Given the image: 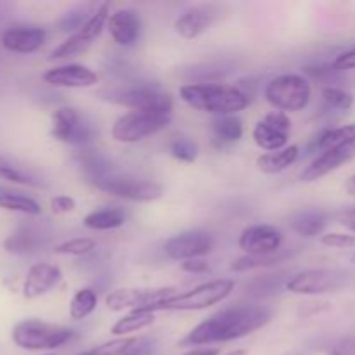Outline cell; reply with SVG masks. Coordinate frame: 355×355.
Masks as SVG:
<instances>
[{"label":"cell","instance_id":"1","mask_svg":"<svg viewBox=\"0 0 355 355\" xmlns=\"http://www.w3.org/2000/svg\"><path fill=\"white\" fill-rule=\"evenodd\" d=\"M272 309L263 305H232L215 312L191 329L180 347H203L239 340L267 326L272 319Z\"/></svg>","mask_w":355,"mask_h":355},{"label":"cell","instance_id":"13","mask_svg":"<svg viewBox=\"0 0 355 355\" xmlns=\"http://www.w3.org/2000/svg\"><path fill=\"white\" fill-rule=\"evenodd\" d=\"M284 234L279 227L270 224H255L246 227L239 236V248L252 257L272 255L281 252Z\"/></svg>","mask_w":355,"mask_h":355},{"label":"cell","instance_id":"14","mask_svg":"<svg viewBox=\"0 0 355 355\" xmlns=\"http://www.w3.org/2000/svg\"><path fill=\"white\" fill-rule=\"evenodd\" d=\"M291 130V120L283 111H272L266 114L253 128V141L259 148L274 153L286 148L288 135Z\"/></svg>","mask_w":355,"mask_h":355},{"label":"cell","instance_id":"28","mask_svg":"<svg viewBox=\"0 0 355 355\" xmlns=\"http://www.w3.org/2000/svg\"><path fill=\"white\" fill-rule=\"evenodd\" d=\"M211 130H214V137L220 148L222 146L236 144L243 137V121L236 114L214 118Z\"/></svg>","mask_w":355,"mask_h":355},{"label":"cell","instance_id":"44","mask_svg":"<svg viewBox=\"0 0 355 355\" xmlns=\"http://www.w3.org/2000/svg\"><path fill=\"white\" fill-rule=\"evenodd\" d=\"M333 66H335L338 71H349V69H355V47L342 52L340 55H336V59L333 61Z\"/></svg>","mask_w":355,"mask_h":355},{"label":"cell","instance_id":"19","mask_svg":"<svg viewBox=\"0 0 355 355\" xmlns=\"http://www.w3.org/2000/svg\"><path fill=\"white\" fill-rule=\"evenodd\" d=\"M44 82L61 89H89L97 83V75L94 69L83 64L55 66L44 73Z\"/></svg>","mask_w":355,"mask_h":355},{"label":"cell","instance_id":"48","mask_svg":"<svg viewBox=\"0 0 355 355\" xmlns=\"http://www.w3.org/2000/svg\"><path fill=\"white\" fill-rule=\"evenodd\" d=\"M184 355H220V349L218 347H198Z\"/></svg>","mask_w":355,"mask_h":355},{"label":"cell","instance_id":"26","mask_svg":"<svg viewBox=\"0 0 355 355\" xmlns=\"http://www.w3.org/2000/svg\"><path fill=\"white\" fill-rule=\"evenodd\" d=\"M76 159H78L80 166L83 168V172L87 173L90 180L103 179V177L111 175L113 172V166H111V162L104 155H101L96 149L83 148L82 151H78L76 155Z\"/></svg>","mask_w":355,"mask_h":355},{"label":"cell","instance_id":"27","mask_svg":"<svg viewBox=\"0 0 355 355\" xmlns=\"http://www.w3.org/2000/svg\"><path fill=\"white\" fill-rule=\"evenodd\" d=\"M290 279L291 277H288V272L257 276L250 281V284H246V293H248L250 297L255 298L272 297V295H276L281 288L286 286Z\"/></svg>","mask_w":355,"mask_h":355},{"label":"cell","instance_id":"50","mask_svg":"<svg viewBox=\"0 0 355 355\" xmlns=\"http://www.w3.org/2000/svg\"><path fill=\"white\" fill-rule=\"evenodd\" d=\"M225 355H246V350H232V352H229Z\"/></svg>","mask_w":355,"mask_h":355},{"label":"cell","instance_id":"33","mask_svg":"<svg viewBox=\"0 0 355 355\" xmlns=\"http://www.w3.org/2000/svg\"><path fill=\"white\" fill-rule=\"evenodd\" d=\"M97 309V293L92 288H82L73 295L69 302V318L75 321L89 318Z\"/></svg>","mask_w":355,"mask_h":355},{"label":"cell","instance_id":"22","mask_svg":"<svg viewBox=\"0 0 355 355\" xmlns=\"http://www.w3.org/2000/svg\"><path fill=\"white\" fill-rule=\"evenodd\" d=\"M107 30L111 38L121 47H132L137 44L142 31V21L137 10L120 9L107 19Z\"/></svg>","mask_w":355,"mask_h":355},{"label":"cell","instance_id":"39","mask_svg":"<svg viewBox=\"0 0 355 355\" xmlns=\"http://www.w3.org/2000/svg\"><path fill=\"white\" fill-rule=\"evenodd\" d=\"M135 340L137 338H132V336H127V338H114L106 343H101L97 347H92V349L85 350V352H82L80 355H121Z\"/></svg>","mask_w":355,"mask_h":355},{"label":"cell","instance_id":"42","mask_svg":"<svg viewBox=\"0 0 355 355\" xmlns=\"http://www.w3.org/2000/svg\"><path fill=\"white\" fill-rule=\"evenodd\" d=\"M75 200L71 196H66V194H59L51 200V210L54 215H66L75 210Z\"/></svg>","mask_w":355,"mask_h":355},{"label":"cell","instance_id":"4","mask_svg":"<svg viewBox=\"0 0 355 355\" xmlns=\"http://www.w3.org/2000/svg\"><path fill=\"white\" fill-rule=\"evenodd\" d=\"M236 283L232 279H214L207 281L203 284H198L193 290L184 291V293L175 295V297L168 298V300L162 302V304L155 305V307L146 309V312H163V311H203V309L217 305L224 302L229 295L234 291Z\"/></svg>","mask_w":355,"mask_h":355},{"label":"cell","instance_id":"18","mask_svg":"<svg viewBox=\"0 0 355 355\" xmlns=\"http://www.w3.org/2000/svg\"><path fill=\"white\" fill-rule=\"evenodd\" d=\"M355 156V141L349 142V144H343L340 148L329 149V151L321 153L307 168H304V172L300 173V179L304 182H315V180L322 179L328 173L335 172L340 166L349 163Z\"/></svg>","mask_w":355,"mask_h":355},{"label":"cell","instance_id":"37","mask_svg":"<svg viewBox=\"0 0 355 355\" xmlns=\"http://www.w3.org/2000/svg\"><path fill=\"white\" fill-rule=\"evenodd\" d=\"M170 153L179 162L193 163L200 155V148L191 137H177L170 142Z\"/></svg>","mask_w":355,"mask_h":355},{"label":"cell","instance_id":"34","mask_svg":"<svg viewBox=\"0 0 355 355\" xmlns=\"http://www.w3.org/2000/svg\"><path fill=\"white\" fill-rule=\"evenodd\" d=\"M291 253L290 252H277L272 253V255H263V257H252L246 255L241 257V259L234 260L231 266L232 272H246V270H253V269H262V267H270V266H277V263L284 262L286 259H290Z\"/></svg>","mask_w":355,"mask_h":355},{"label":"cell","instance_id":"29","mask_svg":"<svg viewBox=\"0 0 355 355\" xmlns=\"http://www.w3.org/2000/svg\"><path fill=\"white\" fill-rule=\"evenodd\" d=\"M355 141V125H345V127L328 128L315 137L312 142V149L319 153L329 151V149L340 148L343 144Z\"/></svg>","mask_w":355,"mask_h":355},{"label":"cell","instance_id":"5","mask_svg":"<svg viewBox=\"0 0 355 355\" xmlns=\"http://www.w3.org/2000/svg\"><path fill=\"white\" fill-rule=\"evenodd\" d=\"M312 89L307 78L295 73L276 76L266 87V99L270 106L283 113H297L311 103Z\"/></svg>","mask_w":355,"mask_h":355},{"label":"cell","instance_id":"10","mask_svg":"<svg viewBox=\"0 0 355 355\" xmlns=\"http://www.w3.org/2000/svg\"><path fill=\"white\" fill-rule=\"evenodd\" d=\"M175 288H121L111 291L106 297V307L111 312L121 311H146L149 307L162 304L168 298L175 297Z\"/></svg>","mask_w":355,"mask_h":355},{"label":"cell","instance_id":"49","mask_svg":"<svg viewBox=\"0 0 355 355\" xmlns=\"http://www.w3.org/2000/svg\"><path fill=\"white\" fill-rule=\"evenodd\" d=\"M345 189H347V193L352 194V196H355V175H352L349 180H347Z\"/></svg>","mask_w":355,"mask_h":355},{"label":"cell","instance_id":"41","mask_svg":"<svg viewBox=\"0 0 355 355\" xmlns=\"http://www.w3.org/2000/svg\"><path fill=\"white\" fill-rule=\"evenodd\" d=\"M321 243L324 246L331 248H352L355 246V236L343 234V232H329L321 238Z\"/></svg>","mask_w":355,"mask_h":355},{"label":"cell","instance_id":"17","mask_svg":"<svg viewBox=\"0 0 355 355\" xmlns=\"http://www.w3.org/2000/svg\"><path fill=\"white\" fill-rule=\"evenodd\" d=\"M47 33L42 26L33 24H17L10 26L0 35V44L3 49L16 54H31L45 44Z\"/></svg>","mask_w":355,"mask_h":355},{"label":"cell","instance_id":"31","mask_svg":"<svg viewBox=\"0 0 355 355\" xmlns=\"http://www.w3.org/2000/svg\"><path fill=\"white\" fill-rule=\"evenodd\" d=\"M0 208L9 211H17L24 215H40L42 207L37 200L26 194L14 193V191L0 187Z\"/></svg>","mask_w":355,"mask_h":355},{"label":"cell","instance_id":"32","mask_svg":"<svg viewBox=\"0 0 355 355\" xmlns=\"http://www.w3.org/2000/svg\"><path fill=\"white\" fill-rule=\"evenodd\" d=\"M96 10L97 7H94L92 3H78V6L71 7V9L62 14L58 23V28L64 31V33H76V31L82 30L92 19Z\"/></svg>","mask_w":355,"mask_h":355},{"label":"cell","instance_id":"7","mask_svg":"<svg viewBox=\"0 0 355 355\" xmlns=\"http://www.w3.org/2000/svg\"><path fill=\"white\" fill-rule=\"evenodd\" d=\"M107 99L130 107L132 111H153V113H172L173 111V97L148 82L114 90L107 96Z\"/></svg>","mask_w":355,"mask_h":355},{"label":"cell","instance_id":"24","mask_svg":"<svg viewBox=\"0 0 355 355\" xmlns=\"http://www.w3.org/2000/svg\"><path fill=\"white\" fill-rule=\"evenodd\" d=\"M298 146H286L281 151L266 153V155L257 158V166L260 172L269 173V175H276V173L284 172L288 166L293 165L298 159Z\"/></svg>","mask_w":355,"mask_h":355},{"label":"cell","instance_id":"47","mask_svg":"<svg viewBox=\"0 0 355 355\" xmlns=\"http://www.w3.org/2000/svg\"><path fill=\"white\" fill-rule=\"evenodd\" d=\"M338 222L343 225V227L350 229V231L355 232V207L345 208L338 214Z\"/></svg>","mask_w":355,"mask_h":355},{"label":"cell","instance_id":"25","mask_svg":"<svg viewBox=\"0 0 355 355\" xmlns=\"http://www.w3.org/2000/svg\"><path fill=\"white\" fill-rule=\"evenodd\" d=\"M127 220V215L121 208H103V210L90 211L85 218H83V225L92 231H113V229L121 227Z\"/></svg>","mask_w":355,"mask_h":355},{"label":"cell","instance_id":"21","mask_svg":"<svg viewBox=\"0 0 355 355\" xmlns=\"http://www.w3.org/2000/svg\"><path fill=\"white\" fill-rule=\"evenodd\" d=\"M62 274L58 266L52 263H35L28 269L23 283V297L26 300H35L47 295L55 284L61 281Z\"/></svg>","mask_w":355,"mask_h":355},{"label":"cell","instance_id":"45","mask_svg":"<svg viewBox=\"0 0 355 355\" xmlns=\"http://www.w3.org/2000/svg\"><path fill=\"white\" fill-rule=\"evenodd\" d=\"M331 355H355V336H347L336 342L331 349Z\"/></svg>","mask_w":355,"mask_h":355},{"label":"cell","instance_id":"23","mask_svg":"<svg viewBox=\"0 0 355 355\" xmlns=\"http://www.w3.org/2000/svg\"><path fill=\"white\" fill-rule=\"evenodd\" d=\"M328 225V215L321 210H302L291 215L290 227L302 238H315Z\"/></svg>","mask_w":355,"mask_h":355},{"label":"cell","instance_id":"52","mask_svg":"<svg viewBox=\"0 0 355 355\" xmlns=\"http://www.w3.org/2000/svg\"><path fill=\"white\" fill-rule=\"evenodd\" d=\"M354 260H355V257H354Z\"/></svg>","mask_w":355,"mask_h":355},{"label":"cell","instance_id":"35","mask_svg":"<svg viewBox=\"0 0 355 355\" xmlns=\"http://www.w3.org/2000/svg\"><path fill=\"white\" fill-rule=\"evenodd\" d=\"M0 179L7 180V182L19 184V186H30V187H38V182L35 177H31L30 173L23 172L19 166H16L14 163H10L9 159L0 156Z\"/></svg>","mask_w":355,"mask_h":355},{"label":"cell","instance_id":"3","mask_svg":"<svg viewBox=\"0 0 355 355\" xmlns=\"http://www.w3.org/2000/svg\"><path fill=\"white\" fill-rule=\"evenodd\" d=\"M14 345L23 350L40 352V350H54L66 345L75 338V329L66 326L51 324L40 319H24L12 328L10 333Z\"/></svg>","mask_w":355,"mask_h":355},{"label":"cell","instance_id":"40","mask_svg":"<svg viewBox=\"0 0 355 355\" xmlns=\"http://www.w3.org/2000/svg\"><path fill=\"white\" fill-rule=\"evenodd\" d=\"M304 73L311 78L319 80V82H333L338 76V69L333 64H314V66H305Z\"/></svg>","mask_w":355,"mask_h":355},{"label":"cell","instance_id":"12","mask_svg":"<svg viewBox=\"0 0 355 355\" xmlns=\"http://www.w3.org/2000/svg\"><path fill=\"white\" fill-rule=\"evenodd\" d=\"M51 135L64 144L85 146L94 139V128L78 110L64 106L52 113Z\"/></svg>","mask_w":355,"mask_h":355},{"label":"cell","instance_id":"30","mask_svg":"<svg viewBox=\"0 0 355 355\" xmlns=\"http://www.w3.org/2000/svg\"><path fill=\"white\" fill-rule=\"evenodd\" d=\"M155 314L146 311H132L130 314L123 315L118 319L113 326H111V335L118 336V338H127L130 333H137L141 329L148 328L155 322Z\"/></svg>","mask_w":355,"mask_h":355},{"label":"cell","instance_id":"15","mask_svg":"<svg viewBox=\"0 0 355 355\" xmlns=\"http://www.w3.org/2000/svg\"><path fill=\"white\" fill-rule=\"evenodd\" d=\"M214 246V236H210L208 232L187 231L166 239L163 250H165V253L172 260H182V262H187V260L201 259V257L211 253Z\"/></svg>","mask_w":355,"mask_h":355},{"label":"cell","instance_id":"46","mask_svg":"<svg viewBox=\"0 0 355 355\" xmlns=\"http://www.w3.org/2000/svg\"><path fill=\"white\" fill-rule=\"evenodd\" d=\"M182 270L189 274H207L210 270V266H208L205 260L201 259H194V260H187V262H182Z\"/></svg>","mask_w":355,"mask_h":355},{"label":"cell","instance_id":"43","mask_svg":"<svg viewBox=\"0 0 355 355\" xmlns=\"http://www.w3.org/2000/svg\"><path fill=\"white\" fill-rule=\"evenodd\" d=\"M155 342L149 338H137L121 355H151Z\"/></svg>","mask_w":355,"mask_h":355},{"label":"cell","instance_id":"51","mask_svg":"<svg viewBox=\"0 0 355 355\" xmlns=\"http://www.w3.org/2000/svg\"><path fill=\"white\" fill-rule=\"evenodd\" d=\"M47 355H52V354H47Z\"/></svg>","mask_w":355,"mask_h":355},{"label":"cell","instance_id":"6","mask_svg":"<svg viewBox=\"0 0 355 355\" xmlns=\"http://www.w3.org/2000/svg\"><path fill=\"white\" fill-rule=\"evenodd\" d=\"M172 121V113H153V111H128L121 114L111 128L116 142L132 144L155 135L166 128Z\"/></svg>","mask_w":355,"mask_h":355},{"label":"cell","instance_id":"16","mask_svg":"<svg viewBox=\"0 0 355 355\" xmlns=\"http://www.w3.org/2000/svg\"><path fill=\"white\" fill-rule=\"evenodd\" d=\"M220 16V9L215 3H201L184 10L173 23L177 33L186 40H194L205 31L210 30L211 24Z\"/></svg>","mask_w":355,"mask_h":355},{"label":"cell","instance_id":"2","mask_svg":"<svg viewBox=\"0 0 355 355\" xmlns=\"http://www.w3.org/2000/svg\"><path fill=\"white\" fill-rule=\"evenodd\" d=\"M180 99L187 106L201 113L218 116H231L248 107L250 96L245 90L220 83H186L179 90Z\"/></svg>","mask_w":355,"mask_h":355},{"label":"cell","instance_id":"38","mask_svg":"<svg viewBox=\"0 0 355 355\" xmlns=\"http://www.w3.org/2000/svg\"><path fill=\"white\" fill-rule=\"evenodd\" d=\"M96 250V241L90 238H75L61 243L54 248L58 255H69V257H83L89 255L90 252Z\"/></svg>","mask_w":355,"mask_h":355},{"label":"cell","instance_id":"8","mask_svg":"<svg viewBox=\"0 0 355 355\" xmlns=\"http://www.w3.org/2000/svg\"><path fill=\"white\" fill-rule=\"evenodd\" d=\"M96 189L103 193L113 194V196L121 198L127 201H137V203H149L158 198H162L163 187L153 180L134 179V177H121L116 173L103 177V179L90 180Z\"/></svg>","mask_w":355,"mask_h":355},{"label":"cell","instance_id":"36","mask_svg":"<svg viewBox=\"0 0 355 355\" xmlns=\"http://www.w3.org/2000/svg\"><path fill=\"white\" fill-rule=\"evenodd\" d=\"M322 101L329 110L336 111H349L354 104V97L335 85H328L322 89Z\"/></svg>","mask_w":355,"mask_h":355},{"label":"cell","instance_id":"11","mask_svg":"<svg viewBox=\"0 0 355 355\" xmlns=\"http://www.w3.org/2000/svg\"><path fill=\"white\" fill-rule=\"evenodd\" d=\"M107 19H110V6H107V3H101V6L97 7L96 14L92 16V19H90L82 30L73 33L71 37L66 38L61 45H58V47L51 52L49 59H51V61H61V59H73L85 54V52L92 47L94 40L101 35L104 24H107Z\"/></svg>","mask_w":355,"mask_h":355},{"label":"cell","instance_id":"9","mask_svg":"<svg viewBox=\"0 0 355 355\" xmlns=\"http://www.w3.org/2000/svg\"><path fill=\"white\" fill-rule=\"evenodd\" d=\"M349 283V274L342 269H307L295 274L286 290L295 295H326L342 290Z\"/></svg>","mask_w":355,"mask_h":355},{"label":"cell","instance_id":"20","mask_svg":"<svg viewBox=\"0 0 355 355\" xmlns=\"http://www.w3.org/2000/svg\"><path fill=\"white\" fill-rule=\"evenodd\" d=\"M47 241L49 234L40 225L23 224L3 241V248L12 255H35V253L42 252Z\"/></svg>","mask_w":355,"mask_h":355}]
</instances>
